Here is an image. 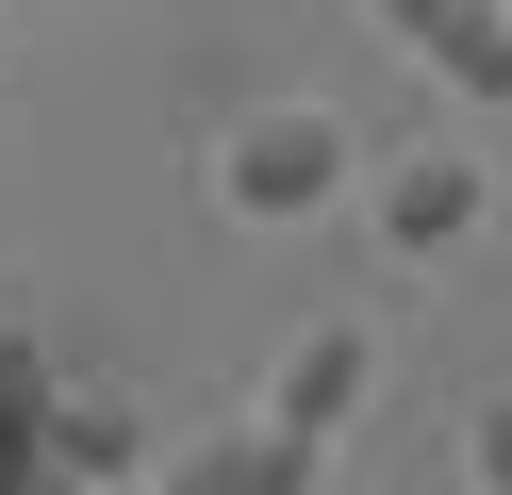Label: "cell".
Instances as JSON below:
<instances>
[{"label":"cell","mask_w":512,"mask_h":495,"mask_svg":"<svg viewBox=\"0 0 512 495\" xmlns=\"http://www.w3.org/2000/svg\"><path fill=\"white\" fill-rule=\"evenodd\" d=\"M347 182H364V149H347V116H331V99H265L248 132H215V198H232L248 231H298V215H331Z\"/></svg>","instance_id":"obj_1"},{"label":"cell","mask_w":512,"mask_h":495,"mask_svg":"<svg viewBox=\"0 0 512 495\" xmlns=\"http://www.w3.org/2000/svg\"><path fill=\"white\" fill-rule=\"evenodd\" d=\"M100 495H166V479H100Z\"/></svg>","instance_id":"obj_9"},{"label":"cell","mask_w":512,"mask_h":495,"mask_svg":"<svg viewBox=\"0 0 512 495\" xmlns=\"http://www.w3.org/2000/svg\"><path fill=\"white\" fill-rule=\"evenodd\" d=\"M34 446L67 462L83 495H100V479H133V396H83V380H50V429H34Z\"/></svg>","instance_id":"obj_6"},{"label":"cell","mask_w":512,"mask_h":495,"mask_svg":"<svg viewBox=\"0 0 512 495\" xmlns=\"http://www.w3.org/2000/svg\"><path fill=\"white\" fill-rule=\"evenodd\" d=\"M364 396H380V330H364V314H314L298 347L265 363V413H281V429H314V446H331Z\"/></svg>","instance_id":"obj_4"},{"label":"cell","mask_w":512,"mask_h":495,"mask_svg":"<svg viewBox=\"0 0 512 495\" xmlns=\"http://www.w3.org/2000/svg\"><path fill=\"white\" fill-rule=\"evenodd\" d=\"M314 479H331V446L281 429L265 396H248L232 429H199V446H166V495H314Z\"/></svg>","instance_id":"obj_3"},{"label":"cell","mask_w":512,"mask_h":495,"mask_svg":"<svg viewBox=\"0 0 512 495\" xmlns=\"http://www.w3.org/2000/svg\"><path fill=\"white\" fill-rule=\"evenodd\" d=\"M380 248L397 264H446V248H479V215H496V165L479 149H380Z\"/></svg>","instance_id":"obj_2"},{"label":"cell","mask_w":512,"mask_h":495,"mask_svg":"<svg viewBox=\"0 0 512 495\" xmlns=\"http://www.w3.org/2000/svg\"><path fill=\"white\" fill-rule=\"evenodd\" d=\"M34 429H50V347H34V330H0V479L34 462Z\"/></svg>","instance_id":"obj_7"},{"label":"cell","mask_w":512,"mask_h":495,"mask_svg":"<svg viewBox=\"0 0 512 495\" xmlns=\"http://www.w3.org/2000/svg\"><path fill=\"white\" fill-rule=\"evenodd\" d=\"M463 462H479V495H512V396H479V413H463Z\"/></svg>","instance_id":"obj_8"},{"label":"cell","mask_w":512,"mask_h":495,"mask_svg":"<svg viewBox=\"0 0 512 495\" xmlns=\"http://www.w3.org/2000/svg\"><path fill=\"white\" fill-rule=\"evenodd\" d=\"M397 50H430L463 99H512V0H380Z\"/></svg>","instance_id":"obj_5"}]
</instances>
